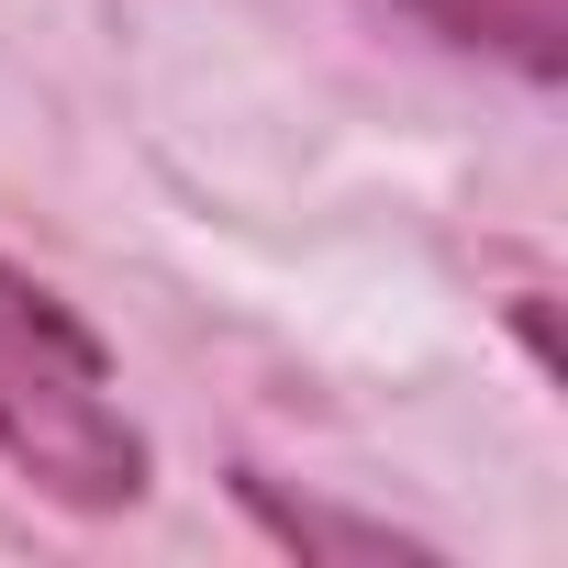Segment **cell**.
Instances as JSON below:
<instances>
[{
    "instance_id": "obj_3",
    "label": "cell",
    "mask_w": 568,
    "mask_h": 568,
    "mask_svg": "<svg viewBox=\"0 0 568 568\" xmlns=\"http://www.w3.org/2000/svg\"><path fill=\"white\" fill-rule=\"evenodd\" d=\"M234 501L278 535V546H302V557H424V535H390V524H346V513H324V501H291L278 479H234Z\"/></svg>"
},
{
    "instance_id": "obj_2",
    "label": "cell",
    "mask_w": 568,
    "mask_h": 568,
    "mask_svg": "<svg viewBox=\"0 0 568 568\" xmlns=\"http://www.w3.org/2000/svg\"><path fill=\"white\" fill-rule=\"evenodd\" d=\"M402 12H424L446 45H468V57H501L513 79H557L568 68V0H402Z\"/></svg>"
},
{
    "instance_id": "obj_1",
    "label": "cell",
    "mask_w": 568,
    "mask_h": 568,
    "mask_svg": "<svg viewBox=\"0 0 568 568\" xmlns=\"http://www.w3.org/2000/svg\"><path fill=\"white\" fill-rule=\"evenodd\" d=\"M0 457L68 513H134L156 479L134 413L112 402L101 335L23 267H0Z\"/></svg>"
}]
</instances>
